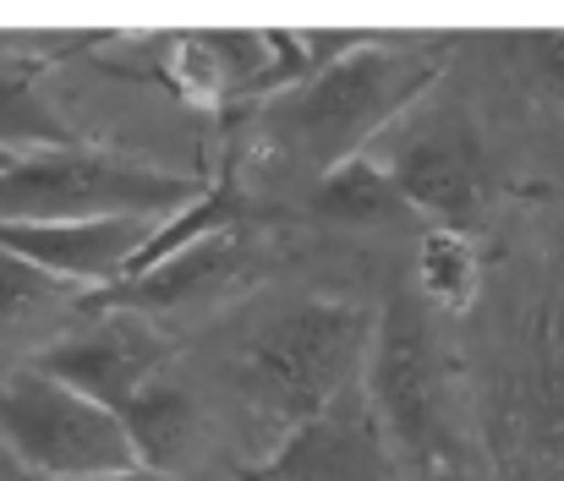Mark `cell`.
Masks as SVG:
<instances>
[{"instance_id": "obj_2", "label": "cell", "mask_w": 564, "mask_h": 481, "mask_svg": "<svg viewBox=\"0 0 564 481\" xmlns=\"http://www.w3.org/2000/svg\"><path fill=\"white\" fill-rule=\"evenodd\" d=\"M203 192L197 175L105 154V149H50L28 154L0 175V225H72V219H171Z\"/></svg>"}, {"instance_id": "obj_6", "label": "cell", "mask_w": 564, "mask_h": 481, "mask_svg": "<svg viewBox=\"0 0 564 481\" xmlns=\"http://www.w3.org/2000/svg\"><path fill=\"white\" fill-rule=\"evenodd\" d=\"M394 192L405 197L411 214L433 219L438 230H466L482 219L488 208V164H482V143L471 132V121H460L455 110L444 116H411V127L394 138L389 160Z\"/></svg>"}, {"instance_id": "obj_10", "label": "cell", "mask_w": 564, "mask_h": 481, "mask_svg": "<svg viewBox=\"0 0 564 481\" xmlns=\"http://www.w3.org/2000/svg\"><path fill=\"white\" fill-rule=\"evenodd\" d=\"M241 269V247L236 236H208L187 252H171L105 291H94L83 307L88 313H132V318H160V313H182V307H197L208 296H219Z\"/></svg>"}, {"instance_id": "obj_13", "label": "cell", "mask_w": 564, "mask_h": 481, "mask_svg": "<svg viewBox=\"0 0 564 481\" xmlns=\"http://www.w3.org/2000/svg\"><path fill=\"white\" fill-rule=\"evenodd\" d=\"M313 208L324 219H340V225H405L411 219L405 197L394 192L389 170L373 154H357V160L324 170L313 186Z\"/></svg>"}, {"instance_id": "obj_11", "label": "cell", "mask_w": 564, "mask_h": 481, "mask_svg": "<svg viewBox=\"0 0 564 481\" xmlns=\"http://www.w3.org/2000/svg\"><path fill=\"white\" fill-rule=\"evenodd\" d=\"M121 427H127V444L138 455L143 471H160V477H176L182 460L197 444V405L182 383L171 378H154L143 394H132L121 411Z\"/></svg>"}, {"instance_id": "obj_4", "label": "cell", "mask_w": 564, "mask_h": 481, "mask_svg": "<svg viewBox=\"0 0 564 481\" xmlns=\"http://www.w3.org/2000/svg\"><path fill=\"white\" fill-rule=\"evenodd\" d=\"M0 444L11 466L39 481H83L138 466L116 411L83 400L77 389L33 367H17L0 383Z\"/></svg>"}, {"instance_id": "obj_14", "label": "cell", "mask_w": 564, "mask_h": 481, "mask_svg": "<svg viewBox=\"0 0 564 481\" xmlns=\"http://www.w3.org/2000/svg\"><path fill=\"white\" fill-rule=\"evenodd\" d=\"M477 247L466 230H422L416 247V296L444 307V313H466L477 296Z\"/></svg>"}, {"instance_id": "obj_8", "label": "cell", "mask_w": 564, "mask_h": 481, "mask_svg": "<svg viewBox=\"0 0 564 481\" xmlns=\"http://www.w3.org/2000/svg\"><path fill=\"white\" fill-rule=\"evenodd\" d=\"M160 219H72V225H0V252L50 274L55 285H116Z\"/></svg>"}, {"instance_id": "obj_12", "label": "cell", "mask_w": 564, "mask_h": 481, "mask_svg": "<svg viewBox=\"0 0 564 481\" xmlns=\"http://www.w3.org/2000/svg\"><path fill=\"white\" fill-rule=\"evenodd\" d=\"M77 143L72 127L55 116V105L39 88V66L0 55V154L28 160V154H50Z\"/></svg>"}, {"instance_id": "obj_1", "label": "cell", "mask_w": 564, "mask_h": 481, "mask_svg": "<svg viewBox=\"0 0 564 481\" xmlns=\"http://www.w3.org/2000/svg\"><path fill=\"white\" fill-rule=\"evenodd\" d=\"M444 72V44H378L351 39L313 66L296 88L269 99V132L313 175L368 154L378 132L400 121Z\"/></svg>"}, {"instance_id": "obj_18", "label": "cell", "mask_w": 564, "mask_h": 481, "mask_svg": "<svg viewBox=\"0 0 564 481\" xmlns=\"http://www.w3.org/2000/svg\"><path fill=\"white\" fill-rule=\"evenodd\" d=\"M11 164H17V160H11V154H0V175H6V170H11Z\"/></svg>"}, {"instance_id": "obj_16", "label": "cell", "mask_w": 564, "mask_h": 481, "mask_svg": "<svg viewBox=\"0 0 564 481\" xmlns=\"http://www.w3.org/2000/svg\"><path fill=\"white\" fill-rule=\"evenodd\" d=\"M55 291H61V285H55L50 274L28 269V263L11 258V252H0V328H6V323H22L28 313H39Z\"/></svg>"}, {"instance_id": "obj_15", "label": "cell", "mask_w": 564, "mask_h": 481, "mask_svg": "<svg viewBox=\"0 0 564 481\" xmlns=\"http://www.w3.org/2000/svg\"><path fill=\"white\" fill-rule=\"evenodd\" d=\"M505 55L516 61V77L538 88L549 105H564V33H521L505 39Z\"/></svg>"}, {"instance_id": "obj_9", "label": "cell", "mask_w": 564, "mask_h": 481, "mask_svg": "<svg viewBox=\"0 0 564 481\" xmlns=\"http://www.w3.org/2000/svg\"><path fill=\"white\" fill-rule=\"evenodd\" d=\"M252 481H389L378 416L368 400H351V389L318 411L307 427L280 438V455Z\"/></svg>"}, {"instance_id": "obj_5", "label": "cell", "mask_w": 564, "mask_h": 481, "mask_svg": "<svg viewBox=\"0 0 564 481\" xmlns=\"http://www.w3.org/2000/svg\"><path fill=\"white\" fill-rule=\"evenodd\" d=\"M373 416L394 433V444L416 460L449 455V400H444V361L433 345V323L416 291H400L373 339Z\"/></svg>"}, {"instance_id": "obj_7", "label": "cell", "mask_w": 564, "mask_h": 481, "mask_svg": "<svg viewBox=\"0 0 564 481\" xmlns=\"http://www.w3.org/2000/svg\"><path fill=\"white\" fill-rule=\"evenodd\" d=\"M171 361V345L160 339V328L132 313H99L83 334H66L55 345H44L28 367L77 389L83 400L121 411L132 394H143Z\"/></svg>"}, {"instance_id": "obj_17", "label": "cell", "mask_w": 564, "mask_h": 481, "mask_svg": "<svg viewBox=\"0 0 564 481\" xmlns=\"http://www.w3.org/2000/svg\"><path fill=\"white\" fill-rule=\"evenodd\" d=\"M83 481H176V477H160V471H143V466H132V471H110V477H83Z\"/></svg>"}, {"instance_id": "obj_3", "label": "cell", "mask_w": 564, "mask_h": 481, "mask_svg": "<svg viewBox=\"0 0 564 481\" xmlns=\"http://www.w3.org/2000/svg\"><path fill=\"white\" fill-rule=\"evenodd\" d=\"M368 339V318L346 302H302L263 328V339L247 356V383L252 400L280 422V438L307 427L351 389Z\"/></svg>"}]
</instances>
